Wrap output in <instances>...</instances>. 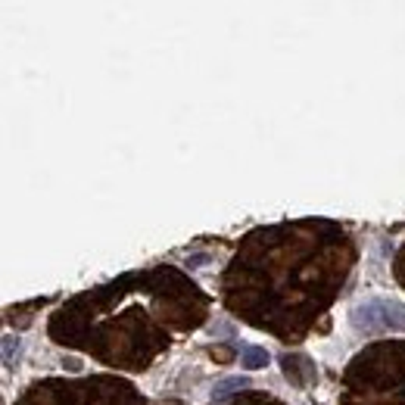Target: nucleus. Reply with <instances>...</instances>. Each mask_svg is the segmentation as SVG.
Returning <instances> with one entry per match:
<instances>
[{"instance_id":"obj_1","label":"nucleus","mask_w":405,"mask_h":405,"mask_svg":"<svg viewBox=\"0 0 405 405\" xmlns=\"http://www.w3.org/2000/svg\"><path fill=\"white\" fill-rule=\"evenodd\" d=\"M359 334H386V330H405V305L396 299H365L349 315Z\"/></svg>"},{"instance_id":"obj_2","label":"nucleus","mask_w":405,"mask_h":405,"mask_svg":"<svg viewBox=\"0 0 405 405\" xmlns=\"http://www.w3.org/2000/svg\"><path fill=\"white\" fill-rule=\"evenodd\" d=\"M249 386V377L246 374H234V377H222L212 390V402H224L228 396H234L237 390H246Z\"/></svg>"},{"instance_id":"obj_3","label":"nucleus","mask_w":405,"mask_h":405,"mask_svg":"<svg viewBox=\"0 0 405 405\" xmlns=\"http://www.w3.org/2000/svg\"><path fill=\"white\" fill-rule=\"evenodd\" d=\"M240 359H243V368L259 371V368H265L271 361V355H268L265 346H240Z\"/></svg>"},{"instance_id":"obj_4","label":"nucleus","mask_w":405,"mask_h":405,"mask_svg":"<svg viewBox=\"0 0 405 405\" xmlns=\"http://www.w3.org/2000/svg\"><path fill=\"white\" fill-rule=\"evenodd\" d=\"M19 346H22V343H19V336H3V361L6 365H12V355L19 352Z\"/></svg>"}]
</instances>
